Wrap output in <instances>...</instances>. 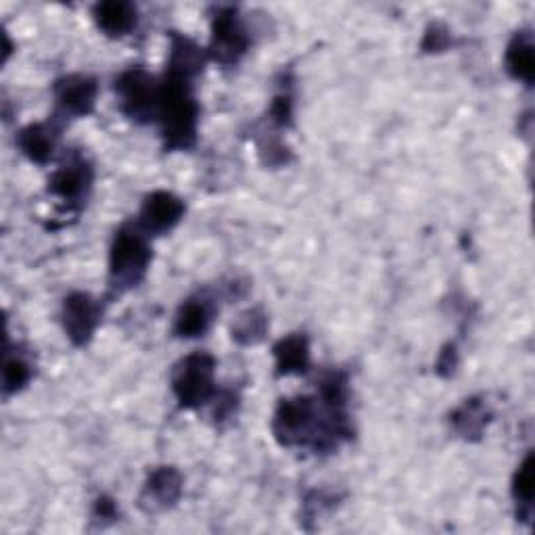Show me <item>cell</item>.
<instances>
[{
  "label": "cell",
  "instance_id": "cell-10",
  "mask_svg": "<svg viewBox=\"0 0 535 535\" xmlns=\"http://www.w3.org/2000/svg\"><path fill=\"white\" fill-rule=\"evenodd\" d=\"M92 180H95L92 166L86 159L74 157L51 176L49 191L69 205H78L88 197L92 189Z\"/></svg>",
  "mask_w": 535,
  "mask_h": 535
},
{
  "label": "cell",
  "instance_id": "cell-15",
  "mask_svg": "<svg viewBox=\"0 0 535 535\" xmlns=\"http://www.w3.org/2000/svg\"><path fill=\"white\" fill-rule=\"evenodd\" d=\"M97 26L113 38L126 36L136 26V9L130 3H101L95 7Z\"/></svg>",
  "mask_w": 535,
  "mask_h": 535
},
{
  "label": "cell",
  "instance_id": "cell-20",
  "mask_svg": "<svg viewBox=\"0 0 535 535\" xmlns=\"http://www.w3.org/2000/svg\"><path fill=\"white\" fill-rule=\"evenodd\" d=\"M32 379V366L26 358H21L19 354L7 356L5 360V370H3V389L5 395H13L26 387Z\"/></svg>",
  "mask_w": 535,
  "mask_h": 535
},
{
  "label": "cell",
  "instance_id": "cell-16",
  "mask_svg": "<svg viewBox=\"0 0 535 535\" xmlns=\"http://www.w3.org/2000/svg\"><path fill=\"white\" fill-rule=\"evenodd\" d=\"M506 69L515 80L531 84L535 78V53L527 32L517 34L506 49Z\"/></svg>",
  "mask_w": 535,
  "mask_h": 535
},
{
  "label": "cell",
  "instance_id": "cell-6",
  "mask_svg": "<svg viewBox=\"0 0 535 535\" xmlns=\"http://www.w3.org/2000/svg\"><path fill=\"white\" fill-rule=\"evenodd\" d=\"M249 49V36L241 21L237 19V11L222 9L214 17V34L209 44V55L220 65H237Z\"/></svg>",
  "mask_w": 535,
  "mask_h": 535
},
{
  "label": "cell",
  "instance_id": "cell-7",
  "mask_svg": "<svg viewBox=\"0 0 535 535\" xmlns=\"http://www.w3.org/2000/svg\"><path fill=\"white\" fill-rule=\"evenodd\" d=\"M182 218H184L182 199L168 191H155L145 199L141 207L138 228H141L147 237L166 235V232H170Z\"/></svg>",
  "mask_w": 535,
  "mask_h": 535
},
{
  "label": "cell",
  "instance_id": "cell-12",
  "mask_svg": "<svg viewBox=\"0 0 535 535\" xmlns=\"http://www.w3.org/2000/svg\"><path fill=\"white\" fill-rule=\"evenodd\" d=\"M17 145L21 153L34 164H49L55 147H57V130L49 124H32L23 128L17 136Z\"/></svg>",
  "mask_w": 535,
  "mask_h": 535
},
{
  "label": "cell",
  "instance_id": "cell-21",
  "mask_svg": "<svg viewBox=\"0 0 535 535\" xmlns=\"http://www.w3.org/2000/svg\"><path fill=\"white\" fill-rule=\"evenodd\" d=\"M270 118L276 126H289L291 118H293V99L289 92H283V95H278L272 101L270 107Z\"/></svg>",
  "mask_w": 535,
  "mask_h": 535
},
{
  "label": "cell",
  "instance_id": "cell-8",
  "mask_svg": "<svg viewBox=\"0 0 535 535\" xmlns=\"http://www.w3.org/2000/svg\"><path fill=\"white\" fill-rule=\"evenodd\" d=\"M63 329L76 345H84L95 335L101 322V308L95 299L86 293H72L63 304L61 312Z\"/></svg>",
  "mask_w": 535,
  "mask_h": 535
},
{
  "label": "cell",
  "instance_id": "cell-13",
  "mask_svg": "<svg viewBox=\"0 0 535 535\" xmlns=\"http://www.w3.org/2000/svg\"><path fill=\"white\" fill-rule=\"evenodd\" d=\"M278 375H301L310 366V343L306 335H289L274 345Z\"/></svg>",
  "mask_w": 535,
  "mask_h": 535
},
{
  "label": "cell",
  "instance_id": "cell-17",
  "mask_svg": "<svg viewBox=\"0 0 535 535\" xmlns=\"http://www.w3.org/2000/svg\"><path fill=\"white\" fill-rule=\"evenodd\" d=\"M490 416L492 414L487 404L477 398H471L452 414V427L464 439H475L483 433L487 423H490Z\"/></svg>",
  "mask_w": 535,
  "mask_h": 535
},
{
  "label": "cell",
  "instance_id": "cell-23",
  "mask_svg": "<svg viewBox=\"0 0 535 535\" xmlns=\"http://www.w3.org/2000/svg\"><path fill=\"white\" fill-rule=\"evenodd\" d=\"M95 517H101V519H105V521H113L115 517H118V508H115L113 500H109V498H99V500H97Z\"/></svg>",
  "mask_w": 535,
  "mask_h": 535
},
{
  "label": "cell",
  "instance_id": "cell-18",
  "mask_svg": "<svg viewBox=\"0 0 535 535\" xmlns=\"http://www.w3.org/2000/svg\"><path fill=\"white\" fill-rule=\"evenodd\" d=\"M266 316L260 310H249L239 316V320L232 324V339H237L243 345L258 343L264 339L266 333Z\"/></svg>",
  "mask_w": 535,
  "mask_h": 535
},
{
  "label": "cell",
  "instance_id": "cell-19",
  "mask_svg": "<svg viewBox=\"0 0 535 535\" xmlns=\"http://www.w3.org/2000/svg\"><path fill=\"white\" fill-rule=\"evenodd\" d=\"M533 456L529 454L523 464L519 467L517 475H515V483H513V494L515 500L519 504V513L521 517H529L531 513V504H533V492H535V477H533Z\"/></svg>",
  "mask_w": 535,
  "mask_h": 535
},
{
  "label": "cell",
  "instance_id": "cell-9",
  "mask_svg": "<svg viewBox=\"0 0 535 535\" xmlns=\"http://www.w3.org/2000/svg\"><path fill=\"white\" fill-rule=\"evenodd\" d=\"M97 95H99L97 82L82 74L65 76L55 84L57 109L61 115H65V118H84V115L95 109Z\"/></svg>",
  "mask_w": 535,
  "mask_h": 535
},
{
  "label": "cell",
  "instance_id": "cell-11",
  "mask_svg": "<svg viewBox=\"0 0 535 535\" xmlns=\"http://www.w3.org/2000/svg\"><path fill=\"white\" fill-rule=\"evenodd\" d=\"M182 494V477L172 467L155 469L141 494V506L147 513H159V510L172 508Z\"/></svg>",
  "mask_w": 535,
  "mask_h": 535
},
{
  "label": "cell",
  "instance_id": "cell-22",
  "mask_svg": "<svg viewBox=\"0 0 535 535\" xmlns=\"http://www.w3.org/2000/svg\"><path fill=\"white\" fill-rule=\"evenodd\" d=\"M450 44V36H448V30L439 28V26H431L427 36H425V42H423V49L429 51V53H439L444 51L446 46Z\"/></svg>",
  "mask_w": 535,
  "mask_h": 535
},
{
  "label": "cell",
  "instance_id": "cell-14",
  "mask_svg": "<svg viewBox=\"0 0 535 535\" xmlns=\"http://www.w3.org/2000/svg\"><path fill=\"white\" fill-rule=\"evenodd\" d=\"M212 306H209L207 299L195 297L184 301L182 308L176 314V324H174V333L184 339H193L201 337L209 324H212Z\"/></svg>",
  "mask_w": 535,
  "mask_h": 535
},
{
  "label": "cell",
  "instance_id": "cell-3",
  "mask_svg": "<svg viewBox=\"0 0 535 535\" xmlns=\"http://www.w3.org/2000/svg\"><path fill=\"white\" fill-rule=\"evenodd\" d=\"M274 437L283 446H316L320 448L322 429L318 425V408L312 398H293L283 400L276 408Z\"/></svg>",
  "mask_w": 535,
  "mask_h": 535
},
{
  "label": "cell",
  "instance_id": "cell-1",
  "mask_svg": "<svg viewBox=\"0 0 535 535\" xmlns=\"http://www.w3.org/2000/svg\"><path fill=\"white\" fill-rule=\"evenodd\" d=\"M155 120L161 126L168 149H189L197 138L199 105L193 97L191 78L168 72L159 84V101Z\"/></svg>",
  "mask_w": 535,
  "mask_h": 535
},
{
  "label": "cell",
  "instance_id": "cell-2",
  "mask_svg": "<svg viewBox=\"0 0 535 535\" xmlns=\"http://www.w3.org/2000/svg\"><path fill=\"white\" fill-rule=\"evenodd\" d=\"M151 264V247L141 228L124 226L115 232L109 253V285L113 291H126L143 281Z\"/></svg>",
  "mask_w": 535,
  "mask_h": 535
},
{
  "label": "cell",
  "instance_id": "cell-5",
  "mask_svg": "<svg viewBox=\"0 0 535 535\" xmlns=\"http://www.w3.org/2000/svg\"><path fill=\"white\" fill-rule=\"evenodd\" d=\"M115 92H118L120 109L136 122L155 120L157 101H159V84L141 67H132L115 80Z\"/></svg>",
  "mask_w": 535,
  "mask_h": 535
},
{
  "label": "cell",
  "instance_id": "cell-4",
  "mask_svg": "<svg viewBox=\"0 0 535 535\" xmlns=\"http://www.w3.org/2000/svg\"><path fill=\"white\" fill-rule=\"evenodd\" d=\"M172 389L182 408H199L216 395V360L209 354L186 356L174 370Z\"/></svg>",
  "mask_w": 535,
  "mask_h": 535
}]
</instances>
